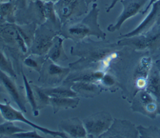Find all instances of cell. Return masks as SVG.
I'll return each mask as SVG.
<instances>
[{
    "label": "cell",
    "instance_id": "1",
    "mask_svg": "<svg viewBox=\"0 0 160 138\" xmlns=\"http://www.w3.org/2000/svg\"><path fill=\"white\" fill-rule=\"evenodd\" d=\"M99 12L98 4L94 2L91 9L82 18L81 17L62 24L59 35L64 39H71L75 43L91 36L104 40L106 34L98 23Z\"/></svg>",
    "mask_w": 160,
    "mask_h": 138
},
{
    "label": "cell",
    "instance_id": "2",
    "mask_svg": "<svg viewBox=\"0 0 160 138\" xmlns=\"http://www.w3.org/2000/svg\"><path fill=\"white\" fill-rule=\"evenodd\" d=\"M114 46L109 42H96L87 37L71 47V54L78 56L79 59L70 63L69 67L74 71L88 69L89 65L107 56Z\"/></svg>",
    "mask_w": 160,
    "mask_h": 138
},
{
    "label": "cell",
    "instance_id": "3",
    "mask_svg": "<svg viewBox=\"0 0 160 138\" xmlns=\"http://www.w3.org/2000/svg\"><path fill=\"white\" fill-rule=\"evenodd\" d=\"M0 50L14 61L18 70L20 60L29 55V47L20 34L16 23L0 22Z\"/></svg>",
    "mask_w": 160,
    "mask_h": 138
},
{
    "label": "cell",
    "instance_id": "4",
    "mask_svg": "<svg viewBox=\"0 0 160 138\" xmlns=\"http://www.w3.org/2000/svg\"><path fill=\"white\" fill-rule=\"evenodd\" d=\"M60 31V29L47 21L38 25L29 49V54L45 56L53 44L55 37L59 35Z\"/></svg>",
    "mask_w": 160,
    "mask_h": 138
},
{
    "label": "cell",
    "instance_id": "5",
    "mask_svg": "<svg viewBox=\"0 0 160 138\" xmlns=\"http://www.w3.org/2000/svg\"><path fill=\"white\" fill-rule=\"evenodd\" d=\"M71 71L69 67H62L46 57L39 72L38 81L43 87H55L65 81Z\"/></svg>",
    "mask_w": 160,
    "mask_h": 138
},
{
    "label": "cell",
    "instance_id": "6",
    "mask_svg": "<svg viewBox=\"0 0 160 138\" xmlns=\"http://www.w3.org/2000/svg\"><path fill=\"white\" fill-rule=\"evenodd\" d=\"M5 102L4 104L0 102V113L2 117L6 121H12V122H23L34 129H36L46 135H49L54 137H60L61 138H67L68 136L59 131H52L46 127L41 126L36 124L32 121L28 119L23 114V112L21 110H18L15 109L11 105V102L7 100H4Z\"/></svg>",
    "mask_w": 160,
    "mask_h": 138
},
{
    "label": "cell",
    "instance_id": "7",
    "mask_svg": "<svg viewBox=\"0 0 160 138\" xmlns=\"http://www.w3.org/2000/svg\"><path fill=\"white\" fill-rule=\"evenodd\" d=\"M46 21L44 1L41 0H29L24 8L16 9L15 13V23L19 25L35 23L38 26Z\"/></svg>",
    "mask_w": 160,
    "mask_h": 138
},
{
    "label": "cell",
    "instance_id": "8",
    "mask_svg": "<svg viewBox=\"0 0 160 138\" xmlns=\"http://www.w3.org/2000/svg\"><path fill=\"white\" fill-rule=\"evenodd\" d=\"M112 122L111 114L104 111L92 114L82 121L88 137H99L110 127Z\"/></svg>",
    "mask_w": 160,
    "mask_h": 138
},
{
    "label": "cell",
    "instance_id": "9",
    "mask_svg": "<svg viewBox=\"0 0 160 138\" xmlns=\"http://www.w3.org/2000/svg\"><path fill=\"white\" fill-rule=\"evenodd\" d=\"M121 39L119 46H131L138 49L156 47L160 45V24L143 34Z\"/></svg>",
    "mask_w": 160,
    "mask_h": 138
},
{
    "label": "cell",
    "instance_id": "10",
    "mask_svg": "<svg viewBox=\"0 0 160 138\" xmlns=\"http://www.w3.org/2000/svg\"><path fill=\"white\" fill-rule=\"evenodd\" d=\"M54 8L62 25L81 17L88 11L86 0H71L66 4L54 6Z\"/></svg>",
    "mask_w": 160,
    "mask_h": 138
},
{
    "label": "cell",
    "instance_id": "11",
    "mask_svg": "<svg viewBox=\"0 0 160 138\" xmlns=\"http://www.w3.org/2000/svg\"><path fill=\"white\" fill-rule=\"evenodd\" d=\"M159 104L148 91H139L135 97L132 109L151 118L156 117Z\"/></svg>",
    "mask_w": 160,
    "mask_h": 138
},
{
    "label": "cell",
    "instance_id": "12",
    "mask_svg": "<svg viewBox=\"0 0 160 138\" xmlns=\"http://www.w3.org/2000/svg\"><path fill=\"white\" fill-rule=\"evenodd\" d=\"M14 78L9 76L6 72L0 69V84L2 86L9 97L16 104L19 109L26 113V104L28 102L26 96H24L14 80Z\"/></svg>",
    "mask_w": 160,
    "mask_h": 138
},
{
    "label": "cell",
    "instance_id": "13",
    "mask_svg": "<svg viewBox=\"0 0 160 138\" xmlns=\"http://www.w3.org/2000/svg\"><path fill=\"white\" fill-rule=\"evenodd\" d=\"M148 0H121L123 9L114 24L109 25L107 29L109 32H114L121 28L122 24L127 19L141 12Z\"/></svg>",
    "mask_w": 160,
    "mask_h": 138
},
{
    "label": "cell",
    "instance_id": "14",
    "mask_svg": "<svg viewBox=\"0 0 160 138\" xmlns=\"http://www.w3.org/2000/svg\"><path fill=\"white\" fill-rule=\"evenodd\" d=\"M151 6H152L151 11L144 20L136 29L128 33L121 35L119 38L131 37L143 34L160 24V0L154 2Z\"/></svg>",
    "mask_w": 160,
    "mask_h": 138
},
{
    "label": "cell",
    "instance_id": "15",
    "mask_svg": "<svg viewBox=\"0 0 160 138\" xmlns=\"http://www.w3.org/2000/svg\"><path fill=\"white\" fill-rule=\"evenodd\" d=\"M139 132L129 121L114 119L110 127L99 137H138Z\"/></svg>",
    "mask_w": 160,
    "mask_h": 138
},
{
    "label": "cell",
    "instance_id": "16",
    "mask_svg": "<svg viewBox=\"0 0 160 138\" xmlns=\"http://www.w3.org/2000/svg\"><path fill=\"white\" fill-rule=\"evenodd\" d=\"M58 131L65 133L68 137L84 138L87 132L83 122L78 117L62 119L58 124Z\"/></svg>",
    "mask_w": 160,
    "mask_h": 138
},
{
    "label": "cell",
    "instance_id": "17",
    "mask_svg": "<svg viewBox=\"0 0 160 138\" xmlns=\"http://www.w3.org/2000/svg\"><path fill=\"white\" fill-rule=\"evenodd\" d=\"M64 39L60 35L55 37L53 44L45 55L46 58L49 59L56 63L64 62L68 59L63 47V41Z\"/></svg>",
    "mask_w": 160,
    "mask_h": 138
},
{
    "label": "cell",
    "instance_id": "18",
    "mask_svg": "<svg viewBox=\"0 0 160 138\" xmlns=\"http://www.w3.org/2000/svg\"><path fill=\"white\" fill-rule=\"evenodd\" d=\"M72 89L78 94L84 97H93L101 92L100 87L94 82L77 81L72 82Z\"/></svg>",
    "mask_w": 160,
    "mask_h": 138
},
{
    "label": "cell",
    "instance_id": "19",
    "mask_svg": "<svg viewBox=\"0 0 160 138\" xmlns=\"http://www.w3.org/2000/svg\"><path fill=\"white\" fill-rule=\"evenodd\" d=\"M72 82L64 81L61 84L55 87H43L44 91L50 97H74L78 94L71 88Z\"/></svg>",
    "mask_w": 160,
    "mask_h": 138
},
{
    "label": "cell",
    "instance_id": "20",
    "mask_svg": "<svg viewBox=\"0 0 160 138\" xmlns=\"http://www.w3.org/2000/svg\"><path fill=\"white\" fill-rule=\"evenodd\" d=\"M79 103V98L74 97H50L49 106L53 110V113L56 114L61 110L75 109Z\"/></svg>",
    "mask_w": 160,
    "mask_h": 138
},
{
    "label": "cell",
    "instance_id": "21",
    "mask_svg": "<svg viewBox=\"0 0 160 138\" xmlns=\"http://www.w3.org/2000/svg\"><path fill=\"white\" fill-rule=\"evenodd\" d=\"M16 9V0H9L6 2L0 0V22L15 23Z\"/></svg>",
    "mask_w": 160,
    "mask_h": 138
},
{
    "label": "cell",
    "instance_id": "22",
    "mask_svg": "<svg viewBox=\"0 0 160 138\" xmlns=\"http://www.w3.org/2000/svg\"><path fill=\"white\" fill-rule=\"evenodd\" d=\"M21 73L22 74V81H23V83H24V89H25V93H26L25 96H26V100L29 103V104L31 105V106L32 107L33 115L34 116H38L39 115V111L37 104H36L34 91L32 88L31 82L28 81V79H27L26 75L24 74V73L23 72L22 70H21Z\"/></svg>",
    "mask_w": 160,
    "mask_h": 138
},
{
    "label": "cell",
    "instance_id": "23",
    "mask_svg": "<svg viewBox=\"0 0 160 138\" xmlns=\"http://www.w3.org/2000/svg\"><path fill=\"white\" fill-rule=\"evenodd\" d=\"M146 91L152 94L160 106V77L157 71L151 74Z\"/></svg>",
    "mask_w": 160,
    "mask_h": 138
},
{
    "label": "cell",
    "instance_id": "24",
    "mask_svg": "<svg viewBox=\"0 0 160 138\" xmlns=\"http://www.w3.org/2000/svg\"><path fill=\"white\" fill-rule=\"evenodd\" d=\"M31 84L34 91L36 104L39 111L49 106L50 96L44 91L42 87L38 86L32 83H31Z\"/></svg>",
    "mask_w": 160,
    "mask_h": 138
},
{
    "label": "cell",
    "instance_id": "25",
    "mask_svg": "<svg viewBox=\"0 0 160 138\" xmlns=\"http://www.w3.org/2000/svg\"><path fill=\"white\" fill-rule=\"evenodd\" d=\"M46 59L45 56H39L36 54H29L22 61V62L26 66L39 72L42 65Z\"/></svg>",
    "mask_w": 160,
    "mask_h": 138
},
{
    "label": "cell",
    "instance_id": "26",
    "mask_svg": "<svg viewBox=\"0 0 160 138\" xmlns=\"http://www.w3.org/2000/svg\"><path fill=\"white\" fill-rule=\"evenodd\" d=\"M0 69L13 78H17L16 71L11 61L1 50H0Z\"/></svg>",
    "mask_w": 160,
    "mask_h": 138
},
{
    "label": "cell",
    "instance_id": "27",
    "mask_svg": "<svg viewBox=\"0 0 160 138\" xmlns=\"http://www.w3.org/2000/svg\"><path fill=\"white\" fill-rule=\"evenodd\" d=\"M26 130L16 126L13 122L6 121L0 124V137H9L12 134Z\"/></svg>",
    "mask_w": 160,
    "mask_h": 138
},
{
    "label": "cell",
    "instance_id": "28",
    "mask_svg": "<svg viewBox=\"0 0 160 138\" xmlns=\"http://www.w3.org/2000/svg\"><path fill=\"white\" fill-rule=\"evenodd\" d=\"M140 137H160V129L155 126L144 127L142 126L137 127Z\"/></svg>",
    "mask_w": 160,
    "mask_h": 138
},
{
    "label": "cell",
    "instance_id": "29",
    "mask_svg": "<svg viewBox=\"0 0 160 138\" xmlns=\"http://www.w3.org/2000/svg\"><path fill=\"white\" fill-rule=\"evenodd\" d=\"M37 129H34L33 131H22L19 132H16L12 134L9 137L14 138H42L43 137L41 136L39 134H38Z\"/></svg>",
    "mask_w": 160,
    "mask_h": 138
},
{
    "label": "cell",
    "instance_id": "30",
    "mask_svg": "<svg viewBox=\"0 0 160 138\" xmlns=\"http://www.w3.org/2000/svg\"><path fill=\"white\" fill-rule=\"evenodd\" d=\"M71 0H58L56 2L54 3V6H62L64 4H68V2H69ZM88 5L89 6V4L91 2H95L96 1V0H86Z\"/></svg>",
    "mask_w": 160,
    "mask_h": 138
},
{
    "label": "cell",
    "instance_id": "31",
    "mask_svg": "<svg viewBox=\"0 0 160 138\" xmlns=\"http://www.w3.org/2000/svg\"><path fill=\"white\" fill-rule=\"evenodd\" d=\"M28 0H16V6L17 9L24 8L28 4Z\"/></svg>",
    "mask_w": 160,
    "mask_h": 138
},
{
    "label": "cell",
    "instance_id": "32",
    "mask_svg": "<svg viewBox=\"0 0 160 138\" xmlns=\"http://www.w3.org/2000/svg\"><path fill=\"white\" fill-rule=\"evenodd\" d=\"M121 1V0H112V2H111V4L109 5V6H108V7L107 8L106 12H109V11L114 7V6L116 5V4L118 1Z\"/></svg>",
    "mask_w": 160,
    "mask_h": 138
},
{
    "label": "cell",
    "instance_id": "33",
    "mask_svg": "<svg viewBox=\"0 0 160 138\" xmlns=\"http://www.w3.org/2000/svg\"><path fill=\"white\" fill-rule=\"evenodd\" d=\"M156 66H157V67H158V68L159 69V71L160 72V61H159L156 62Z\"/></svg>",
    "mask_w": 160,
    "mask_h": 138
},
{
    "label": "cell",
    "instance_id": "34",
    "mask_svg": "<svg viewBox=\"0 0 160 138\" xmlns=\"http://www.w3.org/2000/svg\"><path fill=\"white\" fill-rule=\"evenodd\" d=\"M29 1V0H28ZM32 1H34V0H32ZM41 1H51V2H56L58 0H41Z\"/></svg>",
    "mask_w": 160,
    "mask_h": 138
},
{
    "label": "cell",
    "instance_id": "35",
    "mask_svg": "<svg viewBox=\"0 0 160 138\" xmlns=\"http://www.w3.org/2000/svg\"><path fill=\"white\" fill-rule=\"evenodd\" d=\"M157 113H158V114H160V106H159V107H158V108Z\"/></svg>",
    "mask_w": 160,
    "mask_h": 138
}]
</instances>
